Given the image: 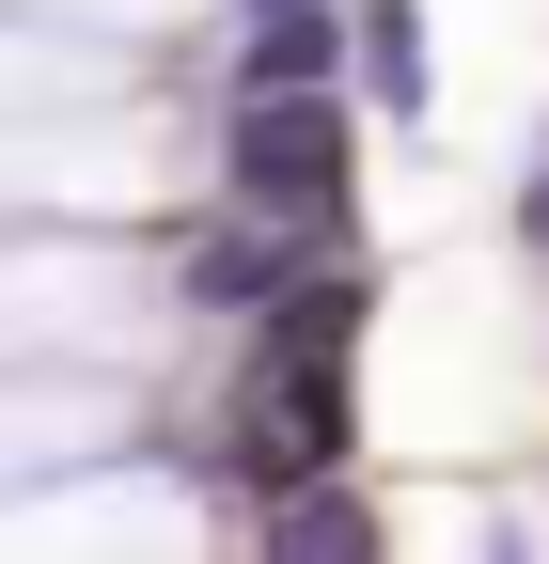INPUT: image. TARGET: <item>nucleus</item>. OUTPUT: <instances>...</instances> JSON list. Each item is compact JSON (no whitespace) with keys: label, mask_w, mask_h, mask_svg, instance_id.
Instances as JSON below:
<instances>
[{"label":"nucleus","mask_w":549,"mask_h":564,"mask_svg":"<svg viewBox=\"0 0 549 564\" xmlns=\"http://www.w3.org/2000/svg\"><path fill=\"white\" fill-rule=\"evenodd\" d=\"M487 564H518V533H503V549H487Z\"/></svg>","instance_id":"3"},{"label":"nucleus","mask_w":549,"mask_h":564,"mask_svg":"<svg viewBox=\"0 0 549 564\" xmlns=\"http://www.w3.org/2000/svg\"><path fill=\"white\" fill-rule=\"evenodd\" d=\"M267 564H377V533H362V502L330 470H299L283 502H267Z\"/></svg>","instance_id":"1"},{"label":"nucleus","mask_w":549,"mask_h":564,"mask_svg":"<svg viewBox=\"0 0 549 564\" xmlns=\"http://www.w3.org/2000/svg\"><path fill=\"white\" fill-rule=\"evenodd\" d=\"M362 95L392 126H424V17H408V0H362Z\"/></svg>","instance_id":"2"}]
</instances>
